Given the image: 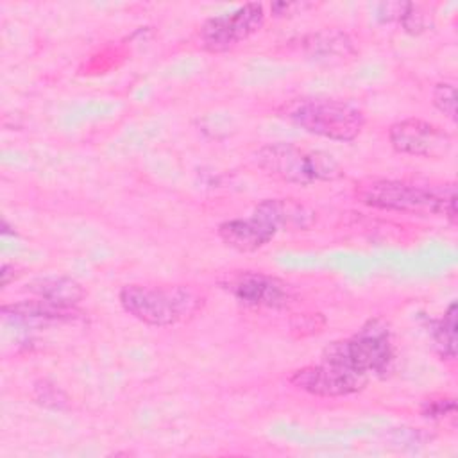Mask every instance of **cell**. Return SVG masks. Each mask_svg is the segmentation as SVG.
<instances>
[{"mask_svg":"<svg viewBox=\"0 0 458 458\" xmlns=\"http://www.w3.org/2000/svg\"><path fill=\"white\" fill-rule=\"evenodd\" d=\"M279 116L333 141H352L365 125V113L356 104L326 97L293 98L279 107Z\"/></svg>","mask_w":458,"mask_h":458,"instance_id":"277c9868","label":"cell"},{"mask_svg":"<svg viewBox=\"0 0 458 458\" xmlns=\"http://www.w3.org/2000/svg\"><path fill=\"white\" fill-rule=\"evenodd\" d=\"M322 360L344 365L365 376L386 374L394 363V344L388 324L367 320L352 336L335 340L322 351Z\"/></svg>","mask_w":458,"mask_h":458,"instance_id":"5b68a950","label":"cell"},{"mask_svg":"<svg viewBox=\"0 0 458 458\" xmlns=\"http://www.w3.org/2000/svg\"><path fill=\"white\" fill-rule=\"evenodd\" d=\"M360 202L385 211H397L408 215L444 216L456 224V186L447 184H417L399 179H372L356 186Z\"/></svg>","mask_w":458,"mask_h":458,"instance_id":"6da1fadb","label":"cell"},{"mask_svg":"<svg viewBox=\"0 0 458 458\" xmlns=\"http://www.w3.org/2000/svg\"><path fill=\"white\" fill-rule=\"evenodd\" d=\"M220 284L238 302L249 308L281 310L286 308L293 299V288L286 281L256 270L229 274Z\"/></svg>","mask_w":458,"mask_h":458,"instance_id":"ba28073f","label":"cell"},{"mask_svg":"<svg viewBox=\"0 0 458 458\" xmlns=\"http://www.w3.org/2000/svg\"><path fill=\"white\" fill-rule=\"evenodd\" d=\"M252 215L267 222L277 233L306 231L315 224L317 218V213L308 204L290 197L265 199L254 208Z\"/></svg>","mask_w":458,"mask_h":458,"instance_id":"30bf717a","label":"cell"},{"mask_svg":"<svg viewBox=\"0 0 458 458\" xmlns=\"http://www.w3.org/2000/svg\"><path fill=\"white\" fill-rule=\"evenodd\" d=\"M277 231L256 215L249 218H231L218 225L220 240L240 252H254L274 240Z\"/></svg>","mask_w":458,"mask_h":458,"instance_id":"8fae6325","label":"cell"},{"mask_svg":"<svg viewBox=\"0 0 458 458\" xmlns=\"http://www.w3.org/2000/svg\"><path fill=\"white\" fill-rule=\"evenodd\" d=\"M288 381L317 397H345L363 390L369 383V376L347 369L344 365L322 360L317 365H306L292 372Z\"/></svg>","mask_w":458,"mask_h":458,"instance_id":"52a82bcc","label":"cell"},{"mask_svg":"<svg viewBox=\"0 0 458 458\" xmlns=\"http://www.w3.org/2000/svg\"><path fill=\"white\" fill-rule=\"evenodd\" d=\"M408 7V2H381L377 5V14L383 21H399Z\"/></svg>","mask_w":458,"mask_h":458,"instance_id":"d6986e66","label":"cell"},{"mask_svg":"<svg viewBox=\"0 0 458 458\" xmlns=\"http://www.w3.org/2000/svg\"><path fill=\"white\" fill-rule=\"evenodd\" d=\"M263 23L265 7L258 2H250L231 13L208 18L199 30V39L204 50L220 54L247 41L263 27Z\"/></svg>","mask_w":458,"mask_h":458,"instance_id":"8992f818","label":"cell"},{"mask_svg":"<svg viewBox=\"0 0 458 458\" xmlns=\"http://www.w3.org/2000/svg\"><path fill=\"white\" fill-rule=\"evenodd\" d=\"M308 7H313V5L311 4H299V2H276V4L270 5V11L276 16H286L292 11L301 9V13H302V9H308Z\"/></svg>","mask_w":458,"mask_h":458,"instance_id":"ffe728a7","label":"cell"},{"mask_svg":"<svg viewBox=\"0 0 458 458\" xmlns=\"http://www.w3.org/2000/svg\"><path fill=\"white\" fill-rule=\"evenodd\" d=\"M302 50L317 63H340L356 54L351 36L336 29H324L308 34L302 39Z\"/></svg>","mask_w":458,"mask_h":458,"instance_id":"7c38bea8","label":"cell"},{"mask_svg":"<svg viewBox=\"0 0 458 458\" xmlns=\"http://www.w3.org/2000/svg\"><path fill=\"white\" fill-rule=\"evenodd\" d=\"M431 338L442 360L456 358V302H451L444 317L433 322Z\"/></svg>","mask_w":458,"mask_h":458,"instance_id":"9a60e30c","label":"cell"},{"mask_svg":"<svg viewBox=\"0 0 458 458\" xmlns=\"http://www.w3.org/2000/svg\"><path fill=\"white\" fill-rule=\"evenodd\" d=\"M27 290L39 299H47L63 306H77L84 297V288L66 276L38 277L27 284Z\"/></svg>","mask_w":458,"mask_h":458,"instance_id":"5bb4252c","label":"cell"},{"mask_svg":"<svg viewBox=\"0 0 458 458\" xmlns=\"http://www.w3.org/2000/svg\"><path fill=\"white\" fill-rule=\"evenodd\" d=\"M254 163L268 177L299 186L335 181L344 175L340 163L331 154L288 141L261 145L254 152Z\"/></svg>","mask_w":458,"mask_h":458,"instance_id":"3957f363","label":"cell"},{"mask_svg":"<svg viewBox=\"0 0 458 458\" xmlns=\"http://www.w3.org/2000/svg\"><path fill=\"white\" fill-rule=\"evenodd\" d=\"M2 313L7 318H14L20 322H38V324H47V322H72L79 318L81 311L77 306H63L50 302L47 299H30V301H21V302H13V304H4Z\"/></svg>","mask_w":458,"mask_h":458,"instance_id":"4fadbf2b","label":"cell"},{"mask_svg":"<svg viewBox=\"0 0 458 458\" xmlns=\"http://www.w3.org/2000/svg\"><path fill=\"white\" fill-rule=\"evenodd\" d=\"M420 413L429 419H444L447 415L456 413V403L453 397H440V399H429L424 401Z\"/></svg>","mask_w":458,"mask_h":458,"instance_id":"ac0fdd59","label":"cell"},{"mask_svg":"<svg viewBox=\"0 0 458 458\" xmlns=\"http://www.w3.org/2000/svg\"><path fill=\"white\" fill-rule=\"evenodd\" d=\"M431 102L444 116L456 122V88L453 82H437L431 91Z\"/></svg>","mask_w":458,"mask_h":458,"instance_id":"2e32d148","label":"cell"},{"mask_svg":"<svg viewBox=\"0 0 458 458\" xmlns=\"http://www.w3.org/2000/svg\"><path fill=\"white\" fill-rule=\"evenodd\" d=\"M399 23L403 25V29L410 34H420L422 30H426L428 21H426V13L422 11L420 5L408 2V7L404 11V14L401 16Z\"/></svg>","mask_w":458,"mask_h":458,"instance_id":"e0dca14e","label":"cell"},{"mask_svg":"<svg viewBox=\"0 0 458 458\" xmlns=\"http://www.w3.org/2000/svg\"><path fill=\"white\" fill-rule=\"evenodd\" d=\"M388 140L395 152L426 159H442L453 147V138L447 131L422 118H404L392 123Z\"/></svg>","mask_w":458,"mask_h":458,"instance_id":"9c48e42d","label":"cell"},{"mask_svg":"<svg viewBox=\"0 0 458 458\" xmlns=\"http://www.w3.org/2000/svg\"><path fill=\"white\" fill-rule=\"evenodd\" d=\"M118 301L136 320L170 327L191 320L202 310L206 297L188 284H125L118 292Z\"/></svg>","mask_w":458,"mask_h":458,"instance_id":"7a4b0ae2","label":"cell"}]
</instances>
